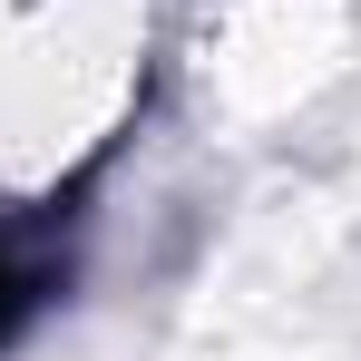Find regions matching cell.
<instances>
[{"label": "cell", "mask_w": 361, "mask_h": 361, "mask_svg": "<svg viewBox=\"0 0 361 361\" xmlns=\"http://www.w3.org/2000/svg\"><path fill=\"white\" fill-rule=\"evenodd\" d=\"M59 283H68V264H59V244H49V235H30V225H10V235H0V352L49 312Z\"/></svg>", "instance_id": "cell-1"}]
</instances>
